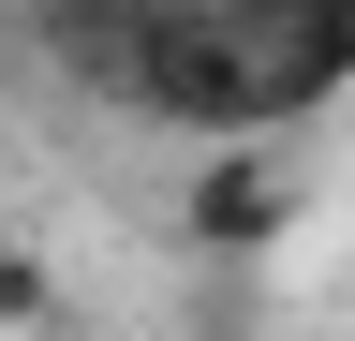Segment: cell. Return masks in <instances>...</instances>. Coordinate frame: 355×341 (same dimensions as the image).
<instances>
[{
	"instance_id": "3",
	"label": "cell",
	"mask_w": 355,
	"mask_h": 341,
	"mask_svg": "<svg viewBox=\"0 0 355 341\" xmlns=\"http://www.w3.org/2000/svg\"><path fill=\"white\" fill-rule=\"evenodd\" d=\"M266 15H340V0H266Z\"/></svg>"
},
{
	"instance_id": "2",
	"label": "cell",
	"mask_w": 355,
	"mask_h": 341,
	"mask_svg": "<svg viewBox=\"0 0 355 341\" xmlns=\"http://www.w3.org/2000/svg\"><path fill=\"white\" fill-rule=\"evenodd\" d=\"M0 326H44V267L15 252V223H0Z\"/></svg>"
},
{
	"instance_id": "1",
	"label": "cell",
	"mask_w": 355,
	"mask_h": 341,
	"mask_svg": "<svg viewBox=\"0 0 355 341\" xmlns=\"http://www.w3.org/2000/svg\"><path fill=\"white\" fill-rule=\"evenodd\" d=\"M178 208H193V238H207V252H266V238L296 223L282 134H207V163H193V193H178Z\"/></svg>"
}]
</instances>
